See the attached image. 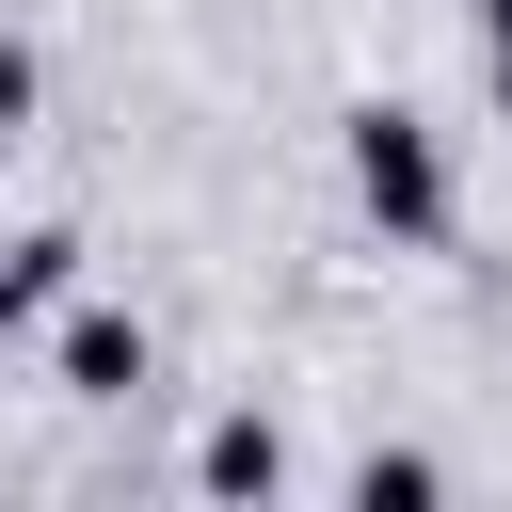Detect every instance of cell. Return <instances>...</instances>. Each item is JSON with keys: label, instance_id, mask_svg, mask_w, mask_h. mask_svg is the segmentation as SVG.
I'll use <instances>...</instances> for the list:
<instances>
[{"label": "cell", "instance_id": "52a82bcc", "mask_svg": "<svg viewBox=\"0 0 512 512\" xmlns=\"http://www.w3.org/2000/svg\"><path fill=\"white\" fill-rule=\"evenodd\" d=\"M480 48H496V64H512V0H480Z\"/></svg>", "mask_w": 512, "mask_h": 512}, {"label": "cell", "instance_id": "7a4b0ae2", "mask_svg": "<svg viewBox=\"0 0 512 512\" xmlns=\"http://www.w3.org/2000/svg\"><path fill=\"white\" fill-rule=\"evenodd\" d=\"M64 384H80V400H128V384H144V320L80 304V320H64Z\"/></svg>", "mask_w": 512, "mask_h": 512}, {"label": "cell", "instance_id": "5b68a950", "mask_svg": "<svg viewBox=\"0 0 512 512\" xmlns=\"http://www.w3.org/2000/svg\"><path fill=\"white\" fill-rule=\"evenodd\" d=\"M352 496H368V512H416V496H432V464H416V448H368V464H352Z\"/></svg>", "mask_w": 512, "mask_h": 512}, {"label": "cell", "instance_id": "3957f363", "mask_svg": "<svg viewBox=\"0 0 512 512\" xmlns=\"http://www.w3.org/2000/svg\"><path fill=\"white\" fill-rule=\"evenodd\" d=\"M192 480H208V496H272V480H288V448H272V416H208V448H192Z\"/></svg>", "mask_w": 512, "mask_h": 512}, {"label": "cell", "instance_id": "6da1fadb", "mask_svg": "<svg viewBox=\"0 0 512 512\" xmlns=\"http://www.w3.org/2000/svg\"><path fill=\"white\" fill-rule=\"evenodd\" d=\"M352 208H368L384 240H448V144H432L400 96L352 112Z\"/></svg>", "mask_w": 512, "mask_h": 512}, {"label": "cell", "instance_id": "277c9868", "mask_svg": "<svg viewBox=\"0 0 512 512\" xmlns=\"http://www.w3.org/2000/svg\"><path fill=\"white\" fill-rule=\"evenodd\" d=\"M64 272H80V240H64V224H32V240H0V336H16L32 304H64Z\"/></svg>", "mask_w": 512, "mask_h": 512}, {"label": "cell", "instance_id": "8992f818", "mask_svg": "<svg viewBox=\"0 0 512 512\" xmlns=\"http://www.w3.org/2000/svg\"><path fill=\"white\" fill-rule=\"evenodd\" d=\"M16 128H32V48L0 32V144H16Z\"/></svg>", "mask_w": 512, "mask_h": 512}]
</instances>
